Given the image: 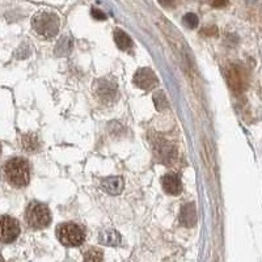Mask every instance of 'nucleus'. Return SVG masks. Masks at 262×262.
Returning <instances> with one entry per match:
<instances>
[{
    "instance_id": "nucleus-6",
    "label": "nucleus",
    "mask_w": 262,
    "mask_h": 262,
    "mask_svg": "<svg viewBox=\"0 0 262 262\" xmlns=\"http://www.w3.org/2000/svg\"><path fill=\"white\" fill-rule=\"evenodd\" d=\"M117 84L112 80H106V79H100L96 83L94 87V92H96L97 97L100 99L103 103H112L117 99Z\"/></svg>"
},
{
    "instance_id": "nucleus-8",
    "label": "nucleus",
    "mask_w": 262,
    "mask_h": 262,
    "mask_svg": "<svg viewBox=\"0 0 262 262\" xmlns=\"http://www.w3.org/2000/svg\"><path fill=\"white\" fill-rule=\"evenodd\" d=\"M162 189L171 195H178L182 191L181 180L175 173H169L162 177Z\"/></svg>"
},
{
    "instance_id": "nucleus-2",
    "label": "nucleus",
    "mask_w": 262,
    "mask_h": 262,
    "mask_svg": "<svg viewBox=\"0 0 262 262\" xmlns=\"http://www.w3.org/2000/svg\"><path fill=\"white\" fill-rule=\"evenodd\" d=\"M59 25V17L53 12L42 11V12H37L31 17V28L35 29L37 35L46 38V40L55 37L58 35Z\"/></svg>"
},
{
    "instance_id": "nucleus-5",
    "label": "nucleus",
    "mask_w": 262,
    "mask_h": 262,
    "mask_svg": "<svg viewBox=\"0 0 262 262\" xmlns=\"http://www.w3.org/2000/svg\"><path fill=\"white\" fill-rule=\"evenodd\" d=\"M20 224L15 218L8 215L0 216V241L10 244L19 237Z\"/></svg>"
},
{
    "instance_id": "nucleus-21",
    "label": "nucleus",
    "mask_w": 262,
    "mask_h": 262,
    "mask_svg": "<svg viewBox=\"0 0 262 262\" xmlns=\"http://www.w3.org/2000/svg\"><path fill=\"white\" fill-rule=\"evenodd\" d=\"M159 2L162 4V6H171L175 0H159Z\"/></svg>"
},
{
    "instance_id": "nucleus-18",
    "label": "nucleus",
    "mask_w": 262,
    "mask_h": 262,
    "mask_svg": "<svg viewBox=\"0 0 262 262\" xmlns=\"http://www.w3.org/2000/svg\"><path fill=\"white\" fill-rule=\"evenodd\" d=\"M184 24L186 26H189V28L194 29L196 28V25H198V17H196V15H194V13H187V15L184 16Z\"/></svg>"
},
{
    "instance_id": "nucleus-19",
    "label": "nucleus",
    "mask_w": 262,
    "mask_h": 262,
    "mask_svg": "<svg viewBox=\"0 0 262 262\" xmlns=\"http://www.w3.org/2000/svg\"><path fill=\"white\" fill-rule=\"evenodd\" d=\"M210 4L214 8H224V7H227L228 0H210Z\"/></svg>"
},
{
    "instance_id": "nucleus-7",
    "label": "nucleus",
    "mask_w": 262,
    "mask_h": 262,
    "mask_svg": "<svg viewBox=\"0 0 262 262\" xmlns=\"http://www.w3.org/2000/svg\"><path fill=\"white\" fill-rule=\"evenodd\" d=\"M159 83V79L151 69H141L135 72L134 84L143 91H150Z\"/></svg>"
},
{
    "instance_id": "nucleus-1",
    "label": "nucleus",
    "mask_w": 262,
    "mask_h": 262,
    "mask_svg": "<svg viewBox=\"0 0 262 262\" xmlns=\"http://www.w3.org/2000/svg\"><path fill=\"white\" fill-rule=\"evenodd\" d=\"M4 176L7 182L13 187H25L30 180L28 161L22 157H12L4 166Z\"/></svg>"
},
{
    "instance_id": "nucleus-12",
    "label": "nucleus",
    "mask_w": 262,
    "mask_h": 262,
    "mask_svg": "<svg viewBox=\"0 0 262 262\" xmlns=\"http://www.w3.org/2000/svg\"><path fill=\"white\" fill-rule=\"evenodd\" d=\"M196 222V211L193 203L185 205L181 210V223L186 227H191Z\"/></svg>"
},
{
    "instance_id": "nucleus-9",
    "label": "nucleus",
    "mask_w": 262,
    "mask_h": 262,
    "mask_svg": "<svg viewBox=\"0 0 262 262\" xmlns=\"http://www.w3.org/2000/svg\"><path fill=\"white\" fill-rule=\"evenodd\" d=\"M101 187L103 190L106 191L108 194L112 195H118L122 190H123V180L119 176L116 177H108L101 181Z\"/></svg>"
},
{
    "instance_id": "nucleus-11",
    "label": "nucleus",
    "mask_w": 262,
    "mask_h": 262,
    "mask_svg": "<svg viewBox=\"0 0 262 262\" xmlns=\"http://www.w3.org/2000/svg\"><path fill=\"white\" fill-rule=\"evenodd\" d=\"M228 83L235 92H243L244 89V78L240 69L232 67L230 70V76H228Z\"/></svg>"
},
{
    "instance_id": "nucleus-17",
    "label": "nucleus",
    "mask_w": 262,
    "mask_h": 262,
    "mask_svg": "<svg viewBox=\"0 0 262 262\" xmlns=\"http://www.w3.org/2000/svg\"><path fill=\"white\" fill-rule=\"evenodd\" d=\"M103 252L99 249H89L84 254V262H103Z\"/></svg>"
},
{
    "instance_id": "nucleus-16",
    "label": "nucleus",
    "mask_w": 262,
    "mask_h": 262,
    "mask_svg": "<svg viewBox=\"0 0 262 262\" xmlns=\"http://www.w3.org/2000/svg\"><path fill=\"white\" fill-rule=\"evenodd\" d=\"M153 103H155L156 109L160 110V112L168 108V99H167L166 93L162 91H157L156 93L153 94Z\"/></svg>"
},
{
    "instance_id": "nucleus-20",
    "label": "nucleus",
    "mask_w": 262,
    "mask_h": 262,
    "mask_svg": "<svg viewBox=\"0 0 262 262\" xmlns=\"http://www.w3.org/2000/svg\"><path fill=\"white\" fill-rule=\"evenodd\" d=\"M92 16L97 20H106V15L100 10H92Z\"/></svg>"
},
{
    "instance_id": "nucleus-3",
    "label": "nucleus",
    "mask_w": 262,
    "mask_h": 262,
    "mask_svg": "<svg viewBox=\"0 0 262 262\" xmlns=\"http://www.w3.org/2000/svg\"><path fill=\"white\" fill-rule=\"evenodd\" d=\"M50 210L46 205L40 202H31L26 209V223L29 227L41 230L50 224Z\"/></svg>"
},
{
    "instance_id": "nucleus-22",
    "label": "nucleus",
    "mask_w": 262,
    "mask_h": 262,
    "mask_svg": "<svg viewBox=\"0 0 262 262\" xmlns=\"http://www.w3.org/2000/svg\"><path fill=\"white\" fill-rule=\"evenodd\" d=\"M0 152H2V147H0Z\"/></svg>"
},
{
    "instance_id": "nucleus-15",
    "label": "nucleus",
    "mask_w": 262,
    "mask_h": 262,
    "mask_svg": "<svg viewBox=\"0 0 262 262\" xmlns=\"http://www.w3.org/2000/svg\"><path fill=\"white\" fill-rule=\"evenodd\" d=\"M72 49V40L70 37H63L55 46V53L58 55H67Z\"/></svg>"
},
{
    "instance_id": "nucleus-10",
    "label": "nucleus",
    "mask_w": 262,
    "mask_h": 262,
    "mask_svg": "<svg viewBox=\"0 0 262 262\" xmlns=\"http://www.w3.org/2000/svg\"><path fill=\"white\" fill-rule=\"evenodd\" d=\"M99 240L104 245H109V247H118L121 244V235L116 230H105L101 231Z\"/></svg>"
},
{
    "instance_id": "nucleus-14",
    "label": "nucleus",
    "mask_w": 262,
    "mask_h": 262,
    "mask_svg": "<svg viewBox=\"0 0 262 262\" xmlns=\"http://www.w3.org/2000/svg\"><path fill=\"white\" fill-rule=\"evenodd\" d=\"M21 144L24 150L26 151H37L40 148V141H38L37 135L31 134V133L22 135Z\"/></svg>"
},
{
    "instance_id": "nucleus-4",
    "label": "nucleus",
    "mask_w": 262,
    "mask_h": 262,
    "mask_svg": "<svg viewBox=\"0 0 262 262\" xmlns=\"http://www.w3.org/2000/svg\"><path fill=\"white\" fill-rule=\"evenodd\" d=\"M58 239L66 247H79L85 239L84 231L75 223H64L58 227Z\"/></svg>"
},
{
    "instance_id": "nucleus-13",
    "label": "nucleus",
    "mask_w": 262,
    "mask_h": 262,
    "mask_svg": "<svg viewBox=\"0 0 262 262\" xmlns=\"http://www.w3.org/2000/svg\"><path fill=\"white\" fill-rule=\"evenodd\" d=\"M114 42H116L119 50L126 51L133 47V41H131L130 36H128L127 33H125L123 30H121V29H117V30L114 31Z\"/></svg>"
}]
</instances>
